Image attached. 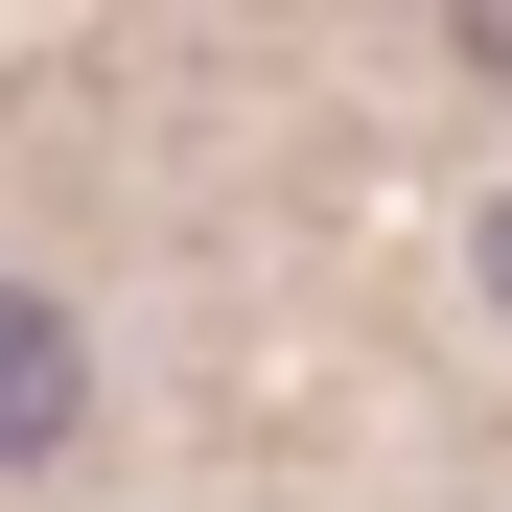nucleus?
<instances>
[{"label": "nucleus", "mask_w": 512, "mask_h": 512, "mask_svg": "<svg viewBox=\"0 0 512 512\" xmlns=\"http://www.w3.org/2000/svg\"><path fill=\"white\" fill-rule=\"evenodd\" d=\"M443 24H466V70H512V0H443Z\"/></svg>", "instance_id": "obj_2"}, {"label": "nucleus", "mask_w": 512, "mask_h": 512, "mask_svg": "<svg viewBox=\"0 0 512 512\" xmlns=\"http://www.w3.org/2000/svg\"><path fill=\"white\" fill-rule=\"evenodd\" d=\"M70 443H94V326H70L47 280H0V489L70 466Z\"/></svg>", "instance_id": "obj_1"}, {"label": "nucleus", "mask_w": 512, "mask_h": 512, "mask_svg": "<svg viewBox=\"0 0 512 512\" xmlns=\"http://www.w3.org/2000/svg\"><path fill=\"white\" fill-rule=\"evenodd\" d=\"M489 280H512V210H489Z\"/></svg>", "instance_id": "obj_3"}]
</instances>
